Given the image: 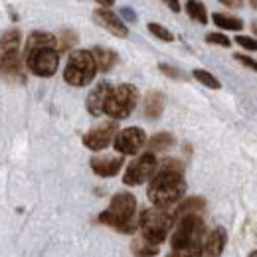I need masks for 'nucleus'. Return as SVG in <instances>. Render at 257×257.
Here are the masks:
<instances>
[{
	"instance_id": "f257e3e1",
	"label": "nucleus",
	"mask_w": 257,
	"mask_h": 257,
	"mask_svg": "<svg viewBox=\"0 0 257 257\" xmlns=\"http://www.w3.org/2000/svg\"><path fill=\"white\" fill-rule=\"evenodd\" d=\"M147 194L153 206L162 208V210H174L186 194V180H184L182 164L176 159L162 161L155 176L151 178Z\"/></svg>"
},
{
	"instance_id": "f03ea898",
	"label": "nucleus",
	"mask_w": 257,
	"mask_h": 257,
	"mask_svg": "<svg viewBox=\"0 0 257 257\" xmlns=\"http://www.w3.org/2000/svg\"><path fill=\"white\" fill-rule=\"evenodd\" d=\"M99 222L117 229L119 233H135L139 229L137 198L131 192L115 194L109 208L99 214Z\"/></svg>"
},
{
	"instance_id": "7ed1b4c3",
	"label": "nucleus",
	"mask_w": 257,
	"mask_h": 257,
	"mask_svg": "<svg viewBox=\"0 0 257 257\" xmlns=\"http://www.w3.org/2000/svg\"><path fill=\"white\" fill-rule=\"evenodd\" d=\"M174 222H176L174 210H162L153 206L139 216V231L153 245H161L168 237V231L172 229Z\"/></svg>"
},
{
	"instance_id": "20e7f679",
	"label": "nucleus",
	"mask_w": 257,
	"mask_h": 257,
	"mask_svg": "<svg viewBox=\"0 0 257 257\" xmlns=\"http://www.w3.org/2000/svg\"><path fill=\"white\" fill-rule=\"evenodd\" d=\"M20 30H8L2 34V75L10 81H26L24 75V56L20 54Z\"/></svg>"
},
{
	"instance_id": "39448f33",
	"label": "nucleus",
	"mask_w": 257,
	"mask_h": 257,
	"mask_svg": "<svg viewBox=\"0 0 257 257\" xmlns=\"http://www.w3.org/2000/svg\"><path fill=\"white\" fill-rule=\"evenodd\" d=\"M99 71L95 62L93 52L89 50H75L69 54L67 64L64 69L65 83L73 85V87H85L93 81L95 73Z\"/></svg>"
},
{
	"instance_id": "423d86ee",
	"label": "nucleus",
	"mask_w": 257,
	"mask_h": 257,
	"mask_svg": "<svg viewBox=\"0 0 257 257\" xmlns=\"http://www.w3.org/2000/svg\"><path fill=\"white\" fill-rule=\"evenodd\" d=\"M204 231H206V225H204V220L200 214H184L178 220L176 229L172 231L170 245H172V249L200 247L204 241Z\"/></svg>"
},
{
	"instance_id": "0eeeda50",
	"label": "nucleus",
	"mask_w": 257,
	"mask_h": 257,
	"mask_svg": "<svg viewBox=\"0 0 257 257\" xmlns=\"http://www.w3.org/2000/svg\"><path fill=\"white\" fill-rule=\"evenodd\" d=\"M139 101V89L131 83H121L117 87L111 89V93L107 97L105 103V115H109L111 119H127L133 113V109L137 107Z\"/></svg>"
},
{
	"instance_id": "6e6552de",
	"label": "nucleus",
	"mask_w": 257,
	"mask_h": 257,
	"mask_svg": "<svg viewBox=\"0 0 257 257\" xmlns=\"http://www.w3.org/2000/svg\"><path fill=\"white\" fill-rule=\"evenodd\" d=\"M22 56H24L28 69L38 77H52L58 71V65H60L58 46H44L28 54H22Z\"/></svg>"
},
{
	"instance_id": "1a4fd4ad",
	"label": "nucleus",
	"mask_w": 257,
	"mask_h": 257,
	"mask_svg": "<svg viewBox=\"0 0 257 257\" xmlns=\"http://www.w3.org/2000/svg\"><path fill=\"white\" fill-rule=\"evenodd\" d=\"M157 168H159V162L155 159V153H143L137 161H133L127 166V170L123 174V182L127 186L145 184L147 180H151L155 176Z\"/></svg>"
},
{
	"instance_id": "9d476101",
	"label": "nucleus",
	"mask_w": 257,
	"mask_h": 257,
	"mask_svg": "<svg viewBox=\"0 0 257 257\" xmlns=\"http://www.w3.org/2000/svg\"><path fill=\"white\" fill-rule=\"evenodd\" d=\"M147 143H149V141H147V133H145L143 128L127 127L117 133L113 147H115V151H117L119 155H123V157H125V155H131V157H133V155H137Z\"/></svg>"
},
{
	"instance_id": "9b49d317",
	"label": "nucleus",
	"mask_w": 257,
	"mask_h": 257,
	"mask_svg": "<svg viewBox=\"0 0 257 257\" xmlns=\"http://www.w3.org/2000/svg\"><path fill=\"white\" fill-rule=\"evenodd\" d=\"M117 123L111 121V123H105V125H99V127L87 131L83 137H81V143L85 149L99 153L103 149H107L111 143H115V137H117Z\"/></svg>"
},
{
	"instance_id": "f8f14e48",
	"label": "nucleus",
	"mask_w": 257,
	"mask_h": 257,
	"mask_svg": "<svg viewBox=\"0 0 257 257\" xmlns=\"http://www.w3.org/2000/svg\"><path fill=\"white\" fill-rule=\"evenodd\" d=\"M93 18H95V22L101 28H105L107 32H111L113 36H117V38H127L128 36L127 24L113 10H109V8H97L95 12H93Z\"/></svg>"
},
{
	"instance_id": "ddd939ff",
	"label": "nucleus",
	"mask_w": 257,
	"mask_h": 257,
	"mask_svg": "<svg viewBox=\"0 0 257 257\" xmlns=\"http://www.w3.org/2000/svg\"><path fill=\"white\" fill-rule=\"evenodd\" d=\"M121 166H123V155H105L91 159V170L101 178H111L119 174Z\"/></svg>"
},
{
	"instance_id": "4468645a",
	"label": "nucleus",
	"mask_w": 257,
	"mask_h": 257,
	"mask_svg": "<svg viewBox=\"0 0 257 257\" xmlns=\"http://www.w3.org/2000/svg\"><path fill=\"white\" fill-rule=\"evenodd\" d=\"M111 89H113V85L103 81V83L97 85L93 91H89V95H87V111L93 117H101L105 113V103H107V97L111 93Z\"/></svg>"
},
{
	"instance_id": "2eb2a0df",
	"label": "nucleus",
	"mask_w": 257,
	"mask_h": 257,
	"mask_svg": "<svg viewBox=\"0 0 257 257\" xmlns=\"http://www.w3.org/2000/svg\"><path fill=\"white\" fill-rule=\"evenodd\" d=\"M225 247V229L224 227H216L210 231V235L206 237L204 243V251L208 257H220Z\"/></svg>"
},
{
	"instance_id": "dca6fc26",
	"label": "nucleus",
	"mask_w": 257,
	"mask_h": 257,
	"mask_svg": "<svg viewBox=\"0 0 257 257\" xmlns=\"http://www.w3.org/2000/svg\"><path fill=\"white\" fill-rule=\"evenodd\" d=\"M44 46H58V38L50 32H32L26 40V46H24L22 54H28V52L44 48Z\"/></svg>"
},
{
	"instance_id": "f3484780",
	"label": "nucleus",
	"mask_w": 257,
	"mask_h": 257,
	"mask_svg": "<svg viewBox=\"0 0 257 257\" xmlns=\"http://www.w3.org/2000/svg\"><path fill=\"white\" fill-rule=\"evenodd\" d=\"M93 56H95L99 71H103V73L111 71L117 65V62H119V56L113 50H109V48H99L97 46V48H93Z\"/></svg>"
},
{
	"instance_id": "a211bd4d",
	"label": "nucleus",
	"mask_w": 257,
	"mask_h": 257,
	"mask_svg": "<svg viewBox=\"0 0 257 257\" xmlns=\"http://www.w3.org/2000/svg\"><path fill=\"white\" fill-rule=\"evenodd\" d=\"M164 111V95L161 91H151L145 97V115L149 119H159Z\"/></svg>"
},
{
	"instance_id": "6ab92c4d",
	"label": "nucleus",
	"mask_w": 257,
	"mask_h": 257,
	"mask_svg": "<svg viewBox=\"0 0 257 257\" xmlns=\"http://www.w3.org/2000/svg\"><path fill=\"white\" fill-rule=\"evenodd\" d=\"M176 139L172 133H159L149 141V153H164L170 147H174Z\"/></svg>"
},
{
	"instance_id": "aec40b11",
	"label": "nucleus",
	"mask_w": 257,
	"mask_h": 257,
	"mask_svg": "<svg viewBox=\"0 0 257 257\" xmlns=\"http://www.w3.org/2000/svg\"><path fill=\"white\" fill-rule=\"evenodd\" d=\"M186 14L198 24H208V10L200 0H186Z\"/></svg>"
},
{
	"instance_id": "412c9836",
	"label": "nucleus",
	"mask_w": 257,
	"mask_h": 257,
	"mask_svg": "<svg viewBox=\"0 0 257 257\" xmlns=\"http://www.w3.org/2000/svg\"><path fill=\"white\" fill-rule=\"evenodd\" d=\"M159 251H161L159 245H153V243L147 241L143 235L133 241V255L135 257H155V255H159Z\"/></svg>"
},
{
	"instance_id": "4be33fe9",
	"label": "nucleus",
	"mask_w": 257,
	"mask_h": 257,
	"mask_svg": "<svg viewBox=\"0 0 257 257\" xmlns=\"http://www.w3.org/2000/svg\"><path fill=\"white\" fill-rule=\"evenodd\" d=\"M212 20H214V24H216V26H220V28H224V30H233V32H237V30H241V28H243L241 18L227 16V14H222V12H216V14L212 16Z\"/></svg>"
},
{
	"instance_id": "5701e85b",
	"label": "nucleus",
	"mask_w": 257,
	"mask_h": 257,
	"mask_svg": "<svg viewBox=\"0 0 257 257\" xmlns=\"http://www.w3.org/2000/svg\"><path fill=\"white\" fill-rule=\"evenodd\" d=\"M75 44H77V34L73 32L71 28L60 30V34H58V52H60V54L71 52Z\"/></svg>"
},
{
	"instance_id": "b1692460",
	"label": "nucleus",
	"mask_w": 257,
	"mask_h": 257,
	"mask_svg": "<svg viewBox=\"0 0 257 257\" xmlns=\"http://www.w3.org/2000/svg\"><path fill=\"white\" fill-rule=\"evenodd\" d=\"M194 79H198L202 85H206L208 89H220L222 85H220V81L216 79V75H212L210 71H206V69H194L192 71Z\"/></svg>"
},
{
	"instance_id": "393cba45",
	"label": "nucleus",
	"mask_w": 257,
	"mask_h": 257,
	"mask_svg": "<svg viewBox=\"0 0 257 257\" xmlns=\"http://www.w3.org/2000/svg\"><path fill=\"white\" fill-rule=\"evenodd\" d=\"M149 32L153 34L155 38H159V40H162V42H172V40H174V36H172V32H170L168 28H164V26H161V24H157V22H151V24H149Z\"/></svg>"
},
{
	"instance_id": "a878e982",
	"label": "nucleus",
	"mask_w": 257,
	"mask_h": 257,
	"mask_svg": "<svg viewBox=\"0 0 257 257\" xmlns=\"http://www.w3.org/2000/svg\"><path fill=\"white\" fill-rule=\"evenodd\" d=\"M204 247H182V249H172L166 257H202Z\"/></svg>"
},
{
	"instance_id": "bb28decb",
	"label": "nucleus",
	"mask_w": 257,
	"mask_h": 257,
	"mask_svg": "<svg viewBox=\"0 0 257 257\" xmlns=\"http://www.w3.org/2000/svg\"><path fill=\"white\" fill-rule=\"evenodd\" d=\"M206 42L208 44H212V46H222V48H229L231 46V40L224 36V34L220 32H210L206 34Z\"/></svg>"
},
{
	"instance_id": "cd10ccee",
	"label": "nucleus",
	"mask_w": 257,
	"mask_h": 257,
	"mask_svg": "<svg viewBox=\"0 0 257 257\" xmlns=\"http://www.w3.org/2000/svg\"><path fill=\"white\" fill-rule=\"evenodd\" d=\"M235 42L241 46V48H245V50H251V52H257V40L255 38H247V36H237L235 38Z\"/></svg>"
},
{
	"instance_id": "c85d7f7f",
	"label": "nucleus",
	"mask_w": 257,
	"mask_h": 257,
	"mask_svg": "<svg viewBox=\"0 0 257 257\" xmlns=\"http://www.w3.org/2000/svg\"><path fill=\"white\" fill-rule=\"evenodd\" d=\"M237 62L241 65H245V67H249V69H253V71H257V62L253 60V58H249V56H243V54H235L233 56Z\"/></svg>"
},
{
	"instance_id": "c756f323",
	"label": "nucleus",
	"mask_w": 257,
	"mask_h": 257,
	"mask_svg": "<svg viewBox=\"0 0 257 257\" xmlns=\"http://www.w3.org/2000/svg\"><path fill=\"white\" fill-rule=\"evenodd\" d=\"M161 71L164 75H168V77H174V79H180V77H182L178 69H174V67H170V65H166V64H161Z\"/></svg>"
},
{
	"instance_id": "7c9ffc66",
	"label": "nucleus",
	"mask_w": 257,
	"mask_h": 257,
	"mask_svg": "<svg viewBox=\"0 0 257 257\" xmlns=\"http://www.w3.org/2000/svg\"><path fill=\"white\" fill-rule=\"evenodd\" d=\"M172 12H180V0H162Z\"/></svg>"
},
{
	"instance_id": "2f4dec72",
	"label": "nucleus",
	"mask_w": 257,
	"mask_h": 257,
	"mask_svg": "<svg viewBox=\"0 0 257 257\" xmlns=\"http://www.w3.org/2000/svg\"><path fill=\"white\" fill-rule=\"evenodd\" d=\"M121 16H125L128 22H137V16H135V12L131 8H121Z\"/></svg>"
},
{
	"instance_id": "473e14b6",
	"label": "nucleus",
	"mask_w": 257,
	"mask_h": 257,
	"mask_svg": "<svg viewBox=\"0 0 257 257\" xmlns=\"http://www.w3.org/2000/svg\"><path fill=\"white\" fill-rule=\"evenodd\" d=\"M220 2L227 8H241V4H243V0H220Z\"/></svg>"
},
{
	"instance_id": "72a5a7b5",
	"label": "nucleus",
	"mask_w": 257,
	"mask_h": 257,
	"mask_svg": "<svg viewBox=\"0 0 257 257\" xmlns=\"http://www.w3.org/2000/svg\"><path fill=\"white\" fill-rule=\"evenodd\" d=\"M97 4H99L101 8H109V6L115 4V0H97Z\"/></svg>"
},
{
	"instance_id": "f704fd0d",
	"label": "nucleus",
	"mask_w": 257,
	"mask_h": 257,
	"mask_svg": "<svg viewBox=\"0 0 257 257\" xmlns=\"http://www.w3.org/2000/svg\"><path fill=\"white\" fill-rule=\"evenodd\" d=\"M251 32H253V34L257 36V20L253 22V24H251Z\"/></svg>"
},
{
	"instance_id": "c9c22d12",
	"label": "nucleus",
	"mask_w": 257,
	"mask_h": 257,
	"mask_svg": "<svg viewBox=\"0 0 257 257\" xmlns=\"http://www.w3.org/2000/svg\"><path fill=\"white\" fill-rule=\"evenodd\" d=\"M249 4H251V8H255L257 10V0H249Z\"/></svg>"
},
{
	"instance_id": "e433bc0d",
	"label": "nucleus",
	"mask_w": 257,
	"mask_h": 257,
	"mask_svg": "<svg viewBox=\"0 0 257 257\" xmlns=\"http://www.w3.org/2000/svg\"><path fill=\"white\" fill-rule=\"evenodd\" d=\"M249 257H257V249H255V251H251V253H249Z\"/></svg>"
}]
</instances>
